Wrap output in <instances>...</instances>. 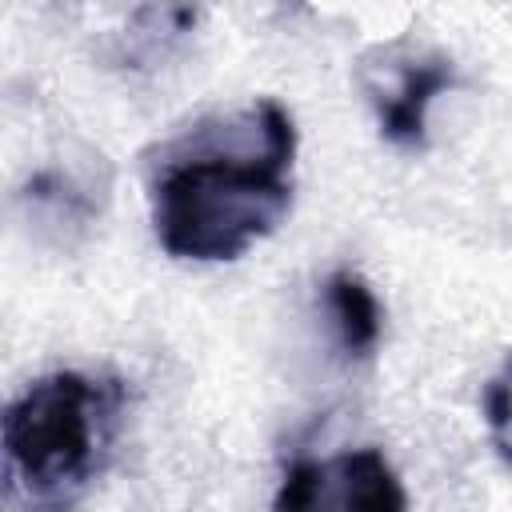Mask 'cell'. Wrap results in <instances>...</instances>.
<instances>
[{
	"label": "cell",
	"mask_w": 512,
	"mask_h": 512,
	"mask_svg": "<svg viewBox=\"0 0 512 512\" xmlns=\"http://www.w3.org/2000/svg\"><path fill=\"white\" fill-rule=\"evenodd\" d=\"M296 124L272 96L204 120L152 156V228L168 256L220 264L272 236L292 208Z\"/></svg>",
	"instance_id": "obj_1"
},
{
	"label": "cell",
	"mask_w": 512,
	"mask_h": 512,
	"mask_svg": "<svg viewBox=\"0 0 512 512\" xmlns=\"http://www.w3.org/2000/svg\"><path fill=\"white\" fill-rule=\"evenodd\" d=\"M124 408V384L112 376L48 372L32 380L4 412V496L32 504H68L104 468Z\"/></svg>",
	"instance_id": "obj_2"
},
{
	"label": "cell",
	"mask_w": 512,
	"mask_h": 512,
	"mask_svg": "<svg viewBox=\"0 0 512 512\" xmlns=\"http://www.w3.org/2000/svg\"><path fill=\"white\" fill-rule=\"evenodd\" d=\"M272 504L284 512H316V508H372L400 512L408 508V492L380 448H356L328 460H292L280 476Z\"/></svg>",
	"instance_id": "obj_3"
},
{
	"label": "cell",
	"mask_w": 512,
	"mask_h": 512,
	"mask_svg": "<svg viewBox=\"0 0 512 512\" xmlns=\"http://www.w3.org/2000/svg\"><path fill=\"white\" fill-rule=\"evenodd\" d=\"M456 84V68L448 56L428 52L416 60H404L388 84H372V104L384 140L400 148H420L428 140V108L432 100Z\"/></svg>",
	"instance_id": "obj_4"
},
{
	"label": "cell",
	"mask_w": 512,
	"mask_h": 512,
	"mask_svg": "<svg viewBox=\"0 0 512 512\" xmlns=\"http://www.w3.org/2000/svg\"><path fill=\"white\" fill-rule=\"evenodd\" d=\"M200 20L196 0H148L132 12L116 60L124 68H156L172 48H180Z\"/></svg>",
	"instance_id": "obj_5"
},
{
	"label": "cell",
	"mask_w": 512,
	"mask_h": 512,
	"mask_svg": "<svg viewBox=\"0 0 512 512\" xmlns=\"http://www.w3.org/2000/svg\"><path fill=\"white\" fill-rule=\"evenodd\" d=\"M324 308L332 316V332H336V344L344 348V356L360 360V356L376 352L380 332H384V312L364 276H356L348 268L332 272L324 280Z\"/></svg>",
	"instance_id": "obj_6"
},
{
	"label": "cell",
	"mask_w": 512,
	"mask_h": 512,
	"mask_svg": "<svg viewBox=\"0 0 512 512\" xmlns=\"http://www.w3.org/2000/svg\"><path fill=\"white\" fill-rule=\"evenodd\" d=\"M24 200L28 204H36L48 220H68V224H84V220H92V212H96V204L88 200V192L72 180V176H64V172H56V168H48V172H36L32 180H28V188H24Z\"/></svg>",
	"instance_id": "obj_7"
},
{
	"label": "cell",
	"mask_w": 512,
	"mask_h": 512,
	"mask_svg": "<svg viewBox=\"0 0 512 512\" xmlns=\"http://www.w3.org/2000/svg\"><path fill=\"white\" fill-rule=\"evenodd\" d=\"M484 424L496 444V456L512 464V352L484 388Z\"/></svg>",
	"instance_id": "obj_8"
}]
</instances>
